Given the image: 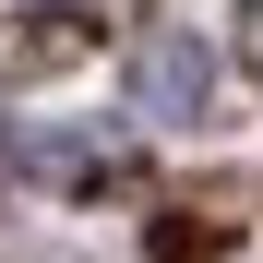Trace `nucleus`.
I'll return each mask as SVG.
<instances>
[{
	"label": "nucleus",
	"instance_id": "f257e3e1",
	"mask_svg": "<svg viewBox=\"0 0 263 263\" xmlns=\"http://www.w3.org/2000/svg\"><path fill=\"white\" fill-rule=\"evenodd\" d=\"M132 108L144 120H203L215 108V48L203 36H144L132 48Z\"/></svg>",
	"mask_w": 263,
	"mask_h": 263
}]
</instances>
